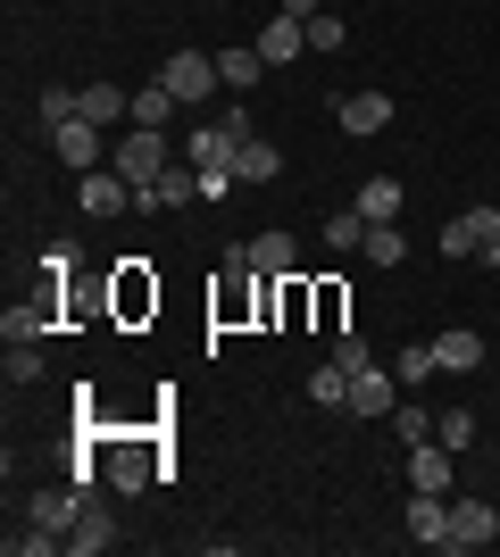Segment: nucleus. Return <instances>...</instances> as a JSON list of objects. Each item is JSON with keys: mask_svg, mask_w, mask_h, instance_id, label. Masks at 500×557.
I'll list each match as a JSON object with an SVG mask.
<instances>
[{"mask_svg": "<svg viewBox=\"0 0 500 557\" xmlns=\"http://www.w3.org/2000/svg\"><path fill=\"white\" fill-rule=\"evenodd\" d=\"M109 166H118V175H125L134 191H150V184L167 175V166H175V141H167V134H150V125H134V134H118Z\"/></svg>", "mask_w": 500, "mask_h": 557, "instance_id": "1", "label": "nucleus"}, {"mask_svg": "<svg viewBox=\"0 0 500 557\" xmlns=\"http://www.w3.org/2000/svg\"><path fill=\"white\" fill-rule=\"evenodd\" d=\"M251 134H259V125H251V109H242V100H234V109L217 116V125H200V134H184V159H192V166H234V150H242V141H251Z\"/></svg>", "mask_w": 500, "mask_h": 557, "instance_id": "2", "label": "nucleus"}, {"mask_svg": "<svg viewBox=\"0 0 500 557\" xmlns=\"http://www.w3.org/2000/svg\"><path fill=\"white\" fill-rule=\"evenodd\" d=\"M159 84H167L175 100H184V109H200V100H209L217 84H225V75H217V59H209V50H167Z\"/></svg>", "mask_w": 500, "mask_h": 557, "instance_id": "3", "label": "nucleus"}, {"mask_svg": "<svg viewBox=\"0 0 500 557\" xmlns=\"http://www.w3.org/2000/svg\"><path fill=\"white\" fill-rule=\"evenodd\" d=\"M50 150H59L75 175H93V166H109V150H118V141L100 134L93 116H68V125H50Z\"/></svg>", "mask_w": 500, "mask_h": 557, "instance_id": "4", "label": "nucleus"}, {"mask_svg": "<svg viewBox=\"0 0 500 557\" xmlns=\"http://www.w3.org/2000/svg\"><path fill=\"white\" fill-rule=\"evenodd\" d=\"M500 541V516L484 508V499H459L451 491V541H442V549H492Z\"/></svg>", "mask_w": 500, "mask_h": 557, "instance_id": "5", "label": "nucleus"}, {"mask_svg": "<svg viewBox=\"0 0 500 557\" xmlns=\"http://www.w3.org/2000/svg\"><path fill=\"white\" fill-rule=\"evenodd\" d=\"M392 408H401V374L392 367L351 374V417H392Z\"/></svg>", "mask_w": 500, "mask_h": 557, "instance_id": "6", "label": "nucleus"}, {"mask_svg": "<svg viewBox=\"0 0 500 557\" xmlns=\"http://www.w3.org/2000/svg\"><path fill=\"white\" fill-rule=\"evenodd\" d=\"M100 549H118V516L84 491V516H75V533H68V557H100Z\"/></svg>", "mask_w": 500, "mask_h": 557, "instance_id": "7", "label": "nucleus"}, {"mask_svg": "<svg viewBox=\"0 0 500 557\" xmlns=\"http://www.w3.org/2000/svg\"><path fill=\"white\" fill-rule=\"evenodd\" d=\"M451 483H459V449H442V442L408 449V491H451Z\"/></svg>", "mask_w": 500, "mask_h": 557, "instance_id": "8", "label": "nucleus"}, {"mask_svg": "<svg viewBox=\"0 0 500 557\" xmlns=\"http://www.w3.org/2000/svg\"><path fill=\"white\" fill-rule=\"evenodd\" d=\"M408 533L426 549H442L451 541V491H408Z\"/></svg>", "mask_w": 500, "mask_h": 557, "instance_id": "9", "label": "nucleus"}, {"mask_svg": "<svg viewBox=\"0 0 500 557\" xmlns=\"http://www.w3.org/2000/svg\"><path fill=\"white\" fill-rule=\"evenodd\" d=\"M342 134L351 141H367V134H383V125H392V92H342Z\"/></svg>", "mask_w": 500, "mask_h": 557, "instance_id": "10", "label": "nucleus"}, {"mask_svg": "<svg viewBox=\"0 0 500 557\" xmlns=\"http://www.w3.org/2000/svg\"><path fill=\"white\" fill-rule=\"evenodd\" d=\"M159 474H167V466L150 458L143 442H118V449H109V491H150Z\"/></svg>", "mask_w": 500, "mask_h": 557, "instance_id": "11", "label": "nucleus"}, {"mask_svg": "<svg viewBox=\"0 0 500 557\" xmlns=\"http://www.w3.org/2000/svg\"><path fill=\"white\" fill-rule=\"evenodd\" d=\"M192 200H200V166H192V159L167 166L150 191H134V209H192Z\"/></svg>", "mask_w": 500, "mask_h": 557, "instance_id": "12", "label": "nucleus"}, {"mask_svg": "<svg viewBox=\"0 0 500 557\" xmlns=\"http://www.w3.org/2000/svg\"><path fill=\"white\" fill-rule=\"evenodd\" d=\"M367 225H401V209H408V191H401V175H367L358 184V200H351Z\"/></svg>", "mask_w": 500, "mask_h": 557, "instance_id": "13", "label": "nucleus"}, {"mask_svg": "<svg viewBox=\"0 0 500 557\" xmlns=\"http://www.w3.org/2000/svg\"><path fill=\"white\" fill-rule=\"evenodd\" d=\"M301 50H309V25H301V17H284V9H276V17L259 25V59H267V67H292Z\"/></svg>", "mask_w": 500, "mask_h": 557, "instance_id": "14", "label": "nucleus"}, {"mask_svg": "<svg viewBox=\"0 0 500 557\" xmlns=\"http://www.w3.org/2000/svg\"><path fill=\"white\" fill-rule=\"evenodd\" d=\"M459 233H467V258L500 267V209H492V200H476V209H459Z\"/></svg>", "mask_w": 500, "mask_h": 557, "instance_id": "15", "label": "nucleus"}, {"mask_svg": "<svg viewBox=\"0 0 500 557\" xmlns=\"http://www.w3.org/2000/svg\"><path fill=\"white\" fill-rule=\"evenodd\" d=\"M118 209H134V184H125L118 166H93L84 175V216H118Z\"/></svg>", "mask_w": 500, "mask_h": 557, "instance_id": "16", "label": "nucleus"}, {"mask_svg": "<svg viewBox=\"0 0 500 557\" xmlns=\"http://www.w3.org/2000/svg\"><path fill=\"white\" fill-rule=\"evenodd\" d=\"M75 516H84V491H34L25 524H42V533H75Z\"/></svg>", "mask_w": 500, "mask_h": 557, "instance_id": "17", "label": "nucleus"}, {"mask_svg": "<svg viewBox=\"0 0 500 557\" xmlns=\"http://www.w3.org/2000/svg\"><path fill=\"white\" fill-rule=\"evenodd\" d=\"M217 75H225V92H259V75H267V59H259V42H242V50H217Z\"/></svg>", "mask_w": 500, "mask_h": 557, "instance_id": "18", "label": "nucleus"}, {"mask_svg": "<svg viewBox=\"0 0 500 557\" xmlns=\"http://www.w3.org/2000/svg\"><path fill=\"white\" fill-rule=\"evenodd\" d=\"M301 250H292V233H251V275H292Z\"/></svg>", "mask_w": 500, "mask_h": 557, "instance_id": "19", "label": "nucleus"}, {"mask_svg": "<svg viewBox=\"0 0 500 557\" xmlns=\"http://www.w3.org/2000/svg\"><path fill=\"white\" fill-rule=\"evenodd\" d=\"M234 175H242V184H276V175H284V159H276V141H259V134H251V141L234 150Z\"/></svg>", "mask_w": 500, "mask_h": 557, "instance_id": "20", "label": "nucleus"}, {"mask_svg": "<svg viewBox=\"0 0 500 557\" xmlns=\"http://www.w3.org/2000/svg\"><path fill=\"white\" fill-rule=\"evenodd\" d=\"M434 349H442V374H476L484 367V333H434Z\"/></svg>", "mask_w": 500, "mask_h": 557, "instance_id": "21", "label": "nucleus"}, {"mask_svg": "<svg viewBox=\"0 0 500 557\" xmlns=\"http://www.w3.org/2000/svg\"><path fill=\"white\" fill-rule=\"evenodd\" d=\"M0 333H9V342H42V333H50V300H9Z\"/></svg>", "mask_w": 500, "mask_h": 557, "instance_id": "22", "label": "nucleus"}, {"mask_svg": "<svg viewBox=\"0 0 500 557\" xmlns=\"http://www.w3.org/2000/svg\"><path fill=\"white\" fill-rule=\"evenodd\" d=\"M175 109H184V100H175V92H167V84H159V75H150V84H143V92H134V125H150V134H167V116H175Z\"/></svg>", "mask_w": 500, "mask_h": 557, "instance_id": "23", "label": "nucleus"}, {"mask_svg": "<svg viewBox=\"0 0 500 557\" xmlns=\"http://www.w3.org/2000/svg\"><path fill=\"white\" fill-rule=\"evenodd\" d=\"M84 116H93V125H118V116H134V92H118V84H84Z\"/></svg>", "mask_w": 500, "mask_h": 557, "instance_id": "24", "label": "nucleus"}, {"mask_svg": "<svg viewBox=\"0 0 500 557\" xmlns=\"http://www.w3.org/2000/svg\"><path fill=\"white\" fill-rule=\"evenodd\" d=\"M383 424H392V433H401L408 449H417V442H434V408H426V399H401V408H392Z\"/></svg>", "mask_w": 500, "mask_h": 557, "instance_id": "25", "label": "nucleus"}, {"mask_svg": "<svg viewBox=\"0 0 500 557\" xmlns=\"http://www.w3.org/2000/svg\"><path fill=\"white\" fill-rule=\"evenodd\" d=\"M34 116H42V125H68V116H84V92H75V84H42Z\"/></svg>", "mask_w": 500, "mask_h": 557, "instance_id": "26", "label": "nucleus"}, {"mask_svg": "<svg viewBox=\"0 0 500 557\" xmlns=\"http://www.w3.org/2000/svg\"><path fill=\"white\" fill-rule=\"evenodd\" d=\"M358 258H376V267H401V258H408L401 225H367V242H358Z\"/></svg>", "mask_w": 500, "mask_h": 557, "instance_id": "27", "label": "nucleus"}, {"mask_svg": "<svg viewBox=\"0 0 500 557\" xmlns=\"http://www.w3.org/2000/svg\"><path fill=\"white\" fill-rule=\"evenodd\" d=\"M392 374H401V383H426V374H442V349H434V342H408L401 358H392Z\"/></svg>", "mask_w": 500, "mask_h": 557, "instance_id": "28", "label": "nucleus"}, {"mask_svg": "<svg viewBox=\"0 0 500 557\" xmlns=\"http://www.w3.org/2000/svg\"><path fill=\"white\" fill-rule=\"evenodd\" d=\"M309 399H317V408H351V374H342V367L326 358V367L309 374Z\"/></svg>", "mask_w": 500, "mask_h": 557, "instance_id": "29", "label": "nucleus"}, {"mask_svg": "<svg viewBox=\"0 0 500 557\" xmlns=\"http://www.w3.org/2000/svg\"><path fill=\"white\" fill-rule=\"evenodd\" d=\"M333 367H342V374H367V367H376V349H367V333H351V325L333 333Z\"/></svg>", "mask_w": 500, "mask_h": 557, "instance_id": "30", "label": "nucleus"}, {"mask_svg": "<svg viewBox=\"0 0 500 557\" xmlns=\"http://www.w3.org/2000/svg\"><path fill=\"white\" fill-rule=\"evenodd\" d=\"M358 242H367V216H358V209H342V216H326V250H342V258H351V250H358Z\"/></svg>", "mask_w": 500, "mask_h": 557, "instance_id": "31", "label": "nucleus"}, {"mask_svg": "<svg viewBox=\"0 0 500 557\" xmlns=\"http://www.w3.org/2000/svg\"><path fill=\"white\" fill-rule=\"evenodd\" d=\"M434 442H442V449H467V442H476V417H467V408H442V417H434Z\"/></svg>", "mask_w": 500, "mask_h": 557, "instance_id": "32", "label": "nucleus"}, {"mask_svg": "<svg viewBox=\"0 0 500 557\" xmlns=\"http://www.w3.org/2000/svg\"><path fill=\"white\" fill-rule=\"evenodd\" d=\"M9 549L17 557H50V549H68V533H42V524H34V533H9Z\"/></svg>", "mask_w": 500, "mask_h": 557, "instance_id": "33", "label": "nucleus"}, {"mask_svg": "<svg viewBox=\"0 0 500 557\" xmlns=\"http://www.w3.org/2000/svg\"><path fill=\"white\" fill-rule=\"evenodd\" d=\"M34 374H42V349H34V342H9V383H34Z\"/></svg>", "mask_w": 500, "mask_h": 557, "instance_id": "34", "label": "nucleus"}, {"mask_svg": "<svg viewBox=\"0 0 500 557\" xmlns=\"http://www.w3.org/2000/svg\"><path fill=\"white\" fill-rule=\"evenodd\" d=\"M309 50H342V17H326V9H317V17H309Z\"/></svg>", "mask_w": 500, "mask_h": 557, "instance_id": "35", "label": "nucleus"}, {"mask_svg": "<svg viewBox=\"0 0 500 557\" xmlns=\"http://www.w3.org/2000/svg\"><path fill=\"white\" fill-rule=\"evenodd\" d=\"M234 184H242L234 166H200V200H225V191H234Z\"/></svg>", "mask_w": 500, "mask_h": 557, "instance_id": "36", "label": "nucleus"}, {"mask_svg": "<svg viewBox=\"0 0 500 557\" xmlns=\"http://www.w3.org/2000/svg\"><path fill=\"white\" fill-rule=\"evenodd\" d=\"M150 300H159V292H150V283L134 275V267H125V283H118V308H150Z\"/></svg>", "mask_w": 500, "mask_h": 557, "instance_id": "37", "label": "nucleus"}, {"mask_svg": "<svg viewBox=\"0 0 500 557\" xmlns=\"http://www.w3.org/2000/svg\"><path fill=\"white\" fill-rule=\"evenodd\" d=\"M317 9H326V0H284V17H301V25H309Z\"/></svg>", "mask_w": 500, "mask_h": 557, "instance_id": "38", "label": "nucleus"}]
</instances>
